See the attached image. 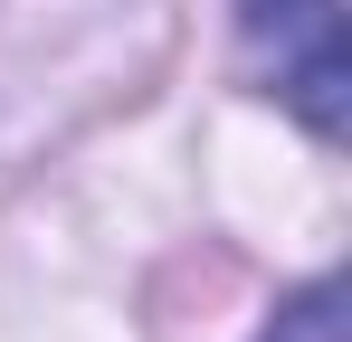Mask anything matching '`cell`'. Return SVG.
I'll return each mask as SVG.
<instances>
[{
	"label": "cell",
	"instance_id": "6da1fadb",
	"mask_svg": "<svg viewBox=\"0 0 352 342\" xmlns=\"http://www.w3.org/2000/svg\"><path fill=\"white\" fill-rule=\"evenodd\" d=\"M238 48L257 67V86H267L314 143L343 133V95H352L343 0H238Z\"/></svg>",
	"mask_w": 352,
	"mask_h": 342
},
{
	"label": "cell",
	"instance_id": "7a4b0ae2",
	"mask_svg": "<svg viewBox=\"0 0 352 342\" xmlns=\"http://www.w3.org/2000/svg\"><path fill=\"white\" fill-rule=\"evenodd\" d=\"M257 342H343V285L314 276L295 304H276V323H267Z\"/></svg>",
	"mask_w": 352,
	"mask_h": 342
}]
</instances>
